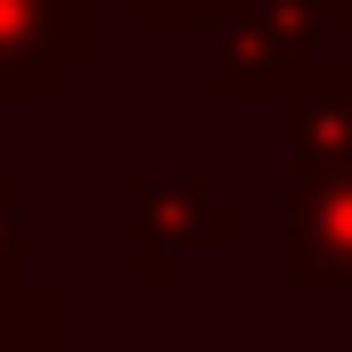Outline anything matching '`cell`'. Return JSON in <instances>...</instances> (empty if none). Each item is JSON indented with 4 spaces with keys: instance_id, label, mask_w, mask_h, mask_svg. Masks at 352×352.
<instances>
[{
    "instance_id": "6da1fadb",
    "label": "cell",
    "mask_w": 352,
    "mask_h": 352,
    "mask_svg": "<svg viewBox=\"0 0 352 352\" xmlns=\"http://www.w3.org/2000/svg\"><path fill=\"white\" fill-rule=\"evenodd\" d=\"M328 33H352V0H246L205 33V98L278 107L295 74L328 50Z\"/></svg>"
},
{
    "instance_id": "9c48e42d",
    "label": "cell",
    "mask_w": 352,
    "mask_h": 352,
    "mask_svg": "<svg viewBox=\"0 0 352 352\" xmlns=\"http://www.w3.org/2000/svg\"><path fill=\"white\" fill-rule=\"evenodd\" d=\"M58 352H66V344H58Z\"/></svg>"
},
{
    "instance_id": "7a4b0ae2",
    "label": "cell",
    "mask_w": 352,
    "mask_h": 352,
    "mask_svg": "<svg viewBox=\"0 0 352 352\" xmlns=\"http://www.w3.org/2000/svg\"><path fill=\"white\" fill-rule=\"evenodd\" d=\"M246 238H254V221L238 205H221L213 180H197V173H140L131 180V287L140 295H164L180 254L246 246Z\"/></svg>"
},
{
    "instance_id": "52a82bcc",
    "label": "cell",
    "mask_w": 352,
    "mask_h": 352,
    "mask_svg": "<svg viewBox=\"0 0 352 352\" xmlns=\"http://www.w3.org/2000/svg\"><path fill=\"white\" fill-rule=\"evenodd\" d=\"M246 0H131V16L148 33H213L221 16H238Z\"/></svg>"
},
{
    "instance_id": "277c9868",
    "label": "cell",
    "mask_w": 352,
    "mask_h": 352,
    "mask_svg": "<svg viewBox=\"0 0 352 352\" xmlns=\"http://www.w3.org/2000/svg\"><path fill=\"white\" fill-rule=\"evenodd\" d=\"M98 58V0H0V98L41 107Z\"/></svg>"
},
{
    "instance_id": "5b68a950",
    "label": "cell",
    "mask_w": 352,
    "mask_h": 352,
    "mask_svg": "<svg viewBox=\"0 0 352 352\" xmlns=\"http://www.w3.org/2000/svg\"><path fill=\"white\" fill-rule=\"evenodd\" d=\"M295 164H352V58H311L278 98Z\"/></svg>"
},
{
    "instance_id": "3957f363",
    "label": "cell",
    "mask_w": 352,
    "mask_h": 352,
    "mask_svg": "<svg viewBox=\"0 0 352 352\" xmlns=\"http://www.w3.org/2000/svg\"><path fill=\"white\" fill-rule=\"evenodd\" d=\"M278 287H352V164H295L278 188Z\"/></svg>"
},
{
    "instance_id": "ba28073f",
    "label": "cell",
    "mask_w": 352,
    "mask_h": 352,
    "mask_svg": "<svg viewBox=\"0 0 352 352\" xmlns=\"http://www.w3.org/2000/svg\"><path fill=\"white\" fill-rule=\"evenodd\" d=\"M0 270H25V180L0 173Z\"/></svg>"
},
{
    "instance_id": "8992f818",
    "label": "cell",
    "mask_w": 352,
    "mask_h": 352,
    "mask_svg": "<svg viewBox=\"0 0 352 352\" xmlns=\"http://www.w3.org/2000/svg\"><path fill=\"white\" fill-rule=\"evenodd\" d=\"M58 287H33L25 270H0V352H58Z\"/></svg>"
}]
</instances>
